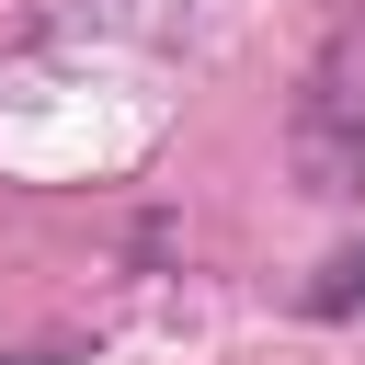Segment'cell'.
Instances as JSON below:
<instances>
[{"instance_id":"6da1fadb","label":"cell","mask_w":365,"mask_h":365,"mask_svg":"<svg viewBox=\"0 0 365 365\" xmlns=\"http://www.w3.org/2000/svg\"><path fill=\"white\" fill-rule=\"evenodd\" d=\"M297 171H308V194H354L365 182V57L354 46L319 57V80L297 103Z\"/></svg>"},{"instance_id":"7a4b0ae2","label":"cell","mask_w":365,"mask_h":365,"mask_svg":"<svg viewBox=\"0 0 365 365\" xmlns=\"http://www.w3.org/2000/svg\"><path fill=\"white\" fill-rule=\"evenodd\" d=\"M354 274H365V262H354Z\"/></svg>"}]
</instances>
